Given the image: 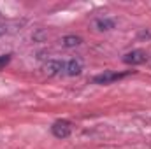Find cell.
<instances>
[{
    "label": "cell",
    "instance_id": "52a82bcc",
    "mask_svg": "<svg viewBox=\"0 0 151 149\" xmlns=\"http://www.w3.org/2000/svg\"><path fill=\"white\" fill-rule=\"evenodd\" d=\"M97 27H99V30H113L114 21L109 18H100V19H97Z\"/></svg>",
    "mask_w": 151,
    "mask_h": 149
},
{
    "label": "cell",
    "instance_id": "7a4b0ae2",
    "mask_svg": "<svg viewBox=\"0 0 151 149\" xmlns=\"http://www.w3.org/2000/svg\"><path fill=\"white\" fill-rule=\"evenodd\" d=\"M128 74H130V72H113V70H106V72H102V74L95 75V77H93V82H95V84H111L114 81H119V79L127 77Z\"/></svg>",
    "mask_w": 151,
    "mask_h": 149
},
{
    "label": "cell",
    "instance_id": "8992f818",
    "mask_svg": "<svg viewBox=\"0 0 151 149\" xmlns=\"http://www.w3.org/2000/svg\"><path fill=\"white\" fill-rule=\"evenodd\" d=\"M81 42H83V39L77 37V35H65L62 39V46H65V47H76Z\"/></svg>",
    "mask_w": 151,
    "mask_h": 149
},
{
    "label": "cell",
    "instance_id": "277c9868",
    "mask_svg": "<svg viewBox=\"0 0 151 149\" xmlns=\"http://www.w3.org/2000/svg\"><path fill=\"white\" fill-rule=\"evenodd\" d=\"M44 70H46V74H49V75L65 74V62H60V60H49V62L44 65Z\"/></svg>",
    "mask_w": 151,
    "mask_h": 149
},
{
    "label": "cell",
    "instance_id": "ba28073f",
    "mask_svg": "<svg viewBox=\"0 0 151 149\" xmlns=\"http://www.w3.org/2000/svg\"><path fill=\"white\" fill-rule=\"evenodd\" d=\"M9 62H11V54H0V70L5 69L9 65Z\"/></svg>",
    "mask_w": 151,
    "mask_h": 149
},
{
    "label": "cell",
    "instance_id": "6da1fadb",
    "mask_svg": "<svg viewBox=\"0 0 151 149\" xmlns=\"http://www.w3.org/2000/svg\"><path fill=\"white\" fill-rule=\"evenodd\" d=\"M70 132H72V123L67 121V119H58L51 126V133L56 139H67L70 135Z\"/></svg>",
    "mask_w": 151,
    "mask_h": 149
},
{
    "label": "cell",
    "instance_id": "3957f363",
    "mask_svg": "<svg viewBox=\"0 0 151 149\" xmlns=\"http://www.w3.org/2000/svg\"><path fill=\"white\" fill-rule=\"evenodd\" d=\"M123 62L127 65H141V63L148 62V53L144 49H134L123 56Z\"/></svg>",
    "mask_w": 151,
    "mask_h": 149
},
{
    "label": "cell",
    "instance_id": "5b68a950",
    "mask_svg": "<svg viewBox=\"0 0 151 149\" xmlns=\"http://www.w3.org/2000/svg\"><path fill=\"white\" fill-rule=\"evenodd\" d=\"M81 70H83V63H81V60L72 58V60L65 62V74L67 75H79L81 74Z\"/></svg>",
    "mask_w": 151,
    "mask_h": 149
},
{
    "label": "cell",
    "instance_id": "9c48e42d",
    "mask_svg": "<svg viewBox=\"0 0 151 149\" xmlns=\"http://www.w3.org/2000/svg\"><path fill=\"white\" fill-rule=\"evenodd\" d=\"M2 34H4V28H2V27H0V37H2Z\"/></svg>",
    "mask_w": 151,
    "mask_h": 149
}]
</instances>
